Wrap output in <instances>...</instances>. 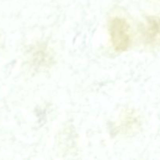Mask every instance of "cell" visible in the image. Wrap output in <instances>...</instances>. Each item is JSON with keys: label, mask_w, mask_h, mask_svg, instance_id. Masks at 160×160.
<instances>
[{"label": "cell", "mask_w": 160, "mask_h": 160, "mask_svg": "<svg viewBox=\"0 0 160 160\" xmlns=\"http://www.w3.org/2000/svg\"><path fill=\"white\" fill-rule=\"evenodd\" d=\"M142 35L146 43L152 44L160 38V18L149 17L142 28Z\"/></svg>", "instance_id": "7a4b0ae2"}, {"label": "cell", "mask_w": 160, "mask_h": 160, "mask_svg": "<svg viewBox=\"0 0 160 160\" xmlns=\"http://www.w3.org/2000/svg\"><path fill=\"white\" fill-rule=\"evenodd\" d=\"M109 33L111 44L117 52H125L131 47L132 37L131 27L126 19L115 17L109 24Z\"/></svg>", "instance_id": "6da1fadb"}]
</instances>
